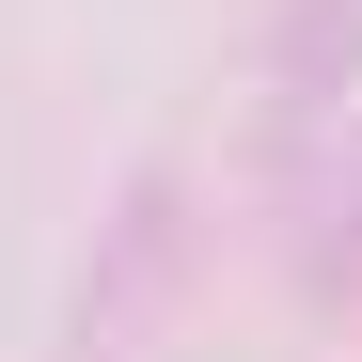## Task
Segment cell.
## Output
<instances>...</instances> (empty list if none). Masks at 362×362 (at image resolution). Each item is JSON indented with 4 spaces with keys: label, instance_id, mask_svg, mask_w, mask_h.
<instances>
[{
    "label": "cell",
    "instance_id": "obj_1",
    "mask_svg": "<svg viewBox=\"0 0 362 362\" xmlns=\"http://www.w3.org/2000/svg\"><path fill=\"white\" fill-rule=\"evenodd\" d=\"M173 299H189V173L142 158L127 189H110L95 252H79V299H64V346L47 362H158Z\"/></svg>",
    "mask_w": 362,
    "mask_h": 362
},
{
    "label": "cell",
    "instance_id": "obj_2",
    "mask_svg": "<svg viewBox=\"0 0 362 362\" xmlns=\"http://www.w3.org/2000/svg\"><path fill=\"white\" fill-rule=\"evenodd\" d=\"M284 252H299V299L362 315V95L299 142V221H284Z\"/></svg>",
    "mask_w": 362,
    "mask_h": 362
},
{
    "label": "cell",
    "instance_id": "obj_3",
    "mask_svg": "<svg viewBox=\"0 0 362 362\" xmlns=\"http://www.w3.org/2000/svg\"><path fill=\"white\" fill-rule=\"evenodd\" d=\"M268 142L299 158V142H315L331 127V110L362 95V0H284V16H268Z\"/></svg>",
    "mask_w": 362,
    "mask_h": 362
}]
</instances>
